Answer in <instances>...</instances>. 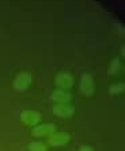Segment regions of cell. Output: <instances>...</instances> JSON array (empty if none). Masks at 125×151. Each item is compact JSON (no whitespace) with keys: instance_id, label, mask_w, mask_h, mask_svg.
Returning <instances> with one entry per match:
<instances>
[{"instance_id":"9c48e42d","label":"cell","mask_w":125,"mask_h":151,"mask_svg":"<svg viewBox=\"0 0 125 151\" xmlns=\"http://www.w3.org/2000/svg\"><path fill=\"white\" fill-rule=\"evenodd\" d=\"M120 68H121V63H120V60H118V59H113V60H111V63H110V65H109V74H110V75L118 74Z\"/></svg>"},{"instance_id":"8992f818","label":"cell","mask_w":125,"mask_h":151,"mask_svg":"<svg viewBox=\"0 0 125 151\" xmlns=\"http://www.w3.org/2000/svg\"><path fill=\"white\" fill-rule=\"evenodd\" d=\"M53 113L59 117H71L75 113V108L67 104H57L53 106Z\"/></svg>"},{"instance_id":"8fae6325","label":"cell","mask_w":125,"mask_h":151,"mask_svg":"<svg viewBox=\"0 0 125 151\" xmlns=\"http://www.w3.org/2000/svg\"><path fill=\"white\" fill-rule=\"evenodd\" d=\"M29 148H30V151H45V146L42 143H40V142H33V143H30V146H29Z\"/></svg>"},{"instance_id":"7a4b0ae2","label":"cell","mask_w":125,"mask_h":151,"mask_svg":"<svg viewBox=\"0 0 125 151\" xmlns=\"http://www.w3.org/2000/svg\"><path fill=\"white\" fill-rule=\"evenodd\" d=\"M80 91L84 95L90 97L95 91V84H94V79L90 74H83L80 78Z\"/></svg>"},{"instance_id":"30bf717a","label":"cell","mask_w":125,"mask_h":151,"mask_svg":"<svg viewBox=\"0 0 125 151\" xmlns=\"http://www.w3.org/2000/svg\"><path fill=\"white\" fill-rule=\"evenodd\" d=\"M124 83H114V84H111L110 86V94L113 95H117V94H121L122 91H124Z\"/></svg>"},{"instance_id":"6da1fadb","label":"cell","mask_w":125,"mask_h":151,"mask_svg":"<svg viewBox=\"0 0 125 151\" xmlns=\"http://www.w3.org/2000/svg\"><path fill=\"white\" fill-rule=\"evenodd\" d=\"M30 84H31V75L29 74V72H26V71L18 74L14 81V87L17 91H24V90H27V88L30 87Z\"/></svg>"},{"instance_id":"277c9868","label":"cell","mask_w":125,"mask_h":151,"mask_svg":"<svg viewBox=\"0 0 125 151\" xmlns=\"http://www.w3.org/2000/svg\"><path fill=\"white\" fill-rule=\"evenodd\" d=\"M57 87L61 88V90H67V88L72 87L73 84V78L71 74L68 72H60V74L56 75V79H55Z\"/></svg>"},{"instance_id":"7c38bea8","label":"cell","mask_w":125,"mask_h":151,"mask_svg":"<svg viewBox=\"0 0 125 151\" xmlns=\"http://www.w3.org/2000/svg\"><path fill=\"white\" fill-rule=\"evenodd\" d=\"M80 151H93V150H91L90 147H82V150Z\"/></svg>"},{"instance_id":"ba28073f","label":"cell","mask_w":125,"mask_h":151,"mask_svg":"<svg viewBox=\"0 0 125 151\" xmlns=\"http://www.w3.org/2000/svg\"><path fill=\"white\" fill-rule=\"evenodd\" d=\"M70 140V135L65 132H56V134L50 135L49 137V143L52 146H64Z\"/></svg>"},{"instance_id":"52a82bcc","label":"cell","mask_w":125,"mask_h":151,"mask_svg":"<svg viewBox=\"0 0 125 151\" xmlns=\"http://www.w3.org/2000/svg\"><path fill=\"white\" fill-rule=\"evenodd\" d=\"M52 99L57 104H67V102H70L72 99V95L71 93H68L67 90H61V88H57L55 91L52 93Z\"/></svg>"},{"instance_id":"5b68a950","label":"cell","mask_w":125,"mask_h":151,"mask_svg":"<svg viewBox=\"0 0 125 151\" xmlns=\"http://www.w3.org/2000/svg\"><path fill=\"white\" fill-rule=\"evenodd\" d=\"M56 127L52 123H45L41 125H35L31 129V135L33 136H45V135H52L55 132Z\"/></svg>"},{"instance_id":"3957f363","label":"cell","mask_w":125,"mask_h":151,"mask_svg":"<svg viewBox=\"0 0 125 151\" xmlns=\"http://www.w3.org/2000/svg\"><path fill=\"white\" fill-rule=\"evenodd\" d=\"M21 120L23 121L26 125H30V127H35L38 124V121L41 120V113L37 112V110H23L21 113Z\"/></svg>"}]
</instances>
